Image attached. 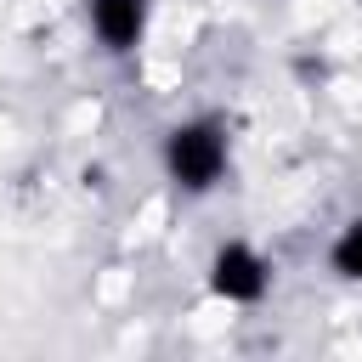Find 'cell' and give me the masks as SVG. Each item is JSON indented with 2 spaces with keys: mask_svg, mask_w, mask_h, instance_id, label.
Here are the masks:
<instances>
[{
  "mask_svg": "<svg viewBox=\"0 0 362 362\" xmlns=\"http://www.w3.org/2000/svg\"><path fill=\"white\" fill-rule=\"evenodd\" d=\"M147 17H153V0H85V23L102 40V51H113V57H124L147 40Z\"/></svg>",
  "mask_w": 362,
  "mask_h": 362,
  "instance_id": "3",
  "label": "cell"
},
{
  "mask_svg": "<svg viewBox=\"0 0 362 362\" xmlns=\"http://www.w3.org/2000/svg\"><path fill=\"white\" fill-rule=\"evenodd\" d=\"M328 272L345 283H362V215H351L328 243Z\"/></svg>",
  "mask_w": 362,
  "mask_h": 362,
  "instance_id": "4",
  "label": "cell"
},
{
  "mask_svg": "<svg viewBox=\"0 0 362 362\" xmlns=\"http://www.w3.org/2000/svg\"><path fill=\"white\" fill-rule=\"evenodd\" d=\"M266 288H272V260L255 243L232 238V243H221L209 255V294L215 300H226V305H260Z\"/></svg>",
  "mask_w": 362,
  "mask_h": 362,
  "instance_id": "2",
  "label": "cell"
},
{
  "mask_svg": "<svg viewBox=\"0 0 362 362\" xmlns=\"http://www.w3.org/2000/svg\"><path fill=\"white\" fill-rule=\"evenodd\" d=\"M232 164V141L221 119H181L164 130V175L181 192H209Z\"/></svg>",
  "mask_w": 362,
  "mask_h": 362,
  "instance_id": "1",
  "label": "cell"
}]
</instances>
